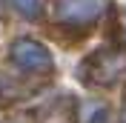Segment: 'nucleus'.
Listing matches in <instances>:
<instances>
[{"mask_svg":"<svg viewBox=\"0 0 126 123\" xmlns=\"http://www.w3.org/2000/svg\"><path fill=\"white\" fill-rule=\"evenodd\" d=\"M123 69H126V54L123 52H97L83 66V72H94V75H86L92 83H115Z\"/></svg>","mask_w":126,"mask_h":123,"instance_id":"obj_1","label":"nucleus"},{"mask_svg":"<svg viewBox=\"0 0 126 123\" xmlns=\"http://www.w3.org/2000/svg\"><path fill=\"white\" fill-rule=\"evenodd\" d=\"M103 6H106V0H55V17L60 23L80 26V23H92L103 12Z\"/></svg>","mask_w":126,"mask_h":123,"instance_id":"obj_2","label":"nucleus"},{"mask_svg":"<svg viewBox=\"0 0 126 123\" xmlns=\"http://www.w3.org/2000/svg\"><path fill=\"white\" fill-rule=\"evenodd\" d=\"M12 60L20 66V69L26 72H46L52 69V54H49V49L43 46V43H37V40H17L15 46H12Z\"/></svg>","mask_w":126,"mask_h":123,"instance_id":"obj_3","label":"nucleus"},{"mask_svg":"<svg viewBox=\"0 0 126 123\" xmlns=\"http://www.w3.org/2000/svg\"><path fill=\"white\" fill-rule=\"evenodd\" d=\"M43 3H46V0H12V6H15L23 17H37L40 12H43Z\"/></svg>","mask_w":126,"mask_h":123,"instance_id":"obj_4","label":"nucleus"},{"mask_svg":"<svg viewBox=\"0 0 126 123\" xmlns=\"http://www.w3.org/2000/svg\"><path fill=\"white\" fill-rule=\"evenodd\" d=\"M123 123H126V103H123Z\"/></svg>","mask_w":126,"mask_h":123,"instance_id":"obj_5","label":"nucleus"}]
</instances>
